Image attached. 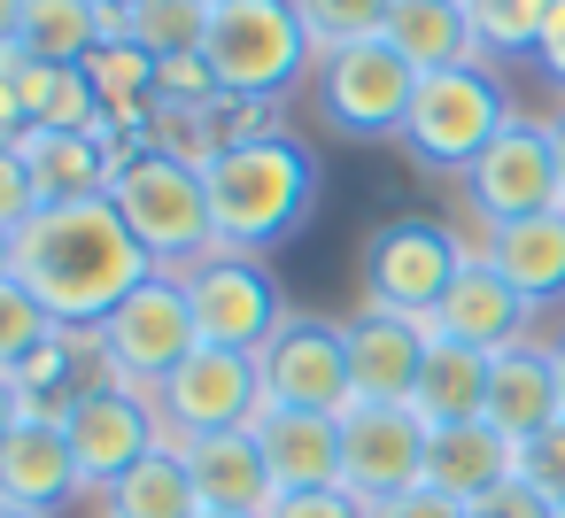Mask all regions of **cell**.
I'll use <instances>...</instances> for the list:
<instances>
[{"label":"cell","instance_id":"4","mask_svg":"<svg viewBox=\"0 0 565 518\" xmlns=\"http://www.w3.org/2000/svg\"><path fill=\"white\" fill-rule=\"evenodd\" d=\"M511 125V109H503V86L480 71V63H457V71H426L418 78V94H411V117H403V148L426 163V171H472L488 148H495V132Z\"/></svg>","mask_w":565,"mask_h":518},{"label":"cell","instance_id":"44","mask_svg":"<svg viewBox=\"0 0 565 518\" xmlns=\"http://www.w3.org/2000/svg\"><path fill=\"white\" fill-rule=\"evenodd\" d=\"M550 148H557V179H565V109L550 117Z\"/></svg>","mask_w":565,"mask_h":518},{"label":"cell","instance_id":"37","mask_svg":"<svg viewBox=\"0 0 565 518\" xmlns=\"http://www.w3.org/2000/svg\"><path fill=\"white\" fill-rule=\"evenodd\" d=\"M264 518H372V503L349 487H310V495H279Z\"/></svg>","mask_w":565,"mask_h":518},{"label":"cell","instance_id":"12","mask_svg":"<svg viewBox=\"0 0 565 518\" xmlns=\"http://www.w3.org/2000/svg\"><path fill=\"white\" fill-rule=\"evenodd\" d=\"M465 209L480 225H519V217H542V209H565V179H557V148H550V125H526L511 117L495 132V148L465 171Z\"/></svg>","mask_w":565,"mask_h":518},{"label":"cell","instance_id":"19","mask_svg":"<svg viewBox=\"0 0 565 518\" xmlns=\"http://www.w3.org/2000/svg\"><path fill=\"white\" fill-rule=\"evenodd\" d=\"M78 487H86V479H78V456H71V433H63V425L24 418L9 441H0V503L55 518Z\"/></svg>","mask_w":565,"mask_h":518},{"label":"cell","instance_id":"11","mask_svg":"<svg viewBox=\"0 0 565 518\" xmlns=\"http://www.w3.org/2000/svg\"><path fill=\"white\" fill-rule=\"evenodd\" d=\"M63 433H71L78 479L102 487V495H109L140 456L171 449V441H163V418H156V395H148V387H125V379H86L78 402H71V418H63Z\"/></svg>","mask_w":565,"mask_h":518},{"label":"cell","instance_id":"43","mask_svg":"<svg viewBox=\"0 0 565 518\" xmlns=\"http://www.w3.org/2000/svg\"><path fill=\"white\" fill-rule=\"evenodd\" d=\"M17 425H24V402H17V387H9V379H0V441H9Z\"/></svg>","mask_w":565,"mask_h":518},{"label":"cell","instance_id":"22","mask_svg":"<svg viewBox=\"0 0 565 518\" xmlns=\"http://www.w3.org/2000/svg\"><path fill=\"white\" fill-rule=\"evenodd\" d=\"M534 310L565 294V209H542V217H519V225H488V248H480Z\"/></svg>","mask_w":565,"mask_h":518},{"label":"cell","instance_id":"42","mask_svg":"<svg viewBox=\"0 0 565 518\" xmlns=\"http://www.w3.org/2000/svg\"><path fill=\"white\" fill-rule=\"evenodd\" d=\"M24 17H32V0H0V47L24 40Z\"/></svg>","mask_w":565,"mask_h":518},{"label":"cell","instance_id":"30","mask_svg":"<svg viewBox=\"0 0 565 518\" xmlns=\"http://www.w3.org/2000/svg\"><path fill=\"white\" fill-rule=\"evenodd\" d=\"M210 17H217V9H202V0H132V9H125V40L148 47L156 63L202 55V47H210Z\"/></svg>","mask_w":565,"mask_h":518},{"label":"cell","instance_id":"46","mask_svg":"<svg viewBox=\"0 0 565 518\" xmlns=\"http://www.w3.org/2000/svg\"><path fill=\"white\" fill-rule=\"evenodd\" d=\"M94 9H109V17H125V9H132V0H94Z\"/></svg>","mask_w":565,"mask_h":518},{"label":"cell","instance_id":"51","mask_svg":"<svg viewBox=\"0 0 565 518\" xmlns=\"http://www.w3.org/2000/svg\"><path fill=\"white\" fill-rule=\"evenodd\" d=\"M550 518H565V503H557V510H550Z\"/></svg>","mask_w":565,"mask_h":518},{"label":"cell","instance_id":"36","mask_svg":"<svg viewBox=\"0 0 565 518\" xmlns=\"http://www.w3.org/2000/svg\"><path fill=\"white\" fill-rule=\"evenodd\" d=\"M47 202H40V186H32V163H24V148H0V233H24L32 217H40Z\"/></svg>","mask_w":565,"mask_h":518},{"label":"cell","instance_id":"27","mask_svg":"<svg viewBox=\"0 0 565 518\" xmlns=\"http://www.w3.org/2000/svg\"><path fill=\"white\" fill-rule=\"evenodd\" d=\"M86 78H94V101H102V117H117V125H148V109H156V55L148 47H132V40H102L94 55H86Z\"/></svg>","mask_w":565,"mask_h":518},{"label":"cell","instance_id":"23","mask_svg":"<svg viewBox=\"0 0 565 518\" xmlns=\"http://www.w3.org/2000/svg\"><path fill=\"white\" fill-rule=\"evenodd\" d=\"M418 78L426 71H457V63H480V40H472V17L465 0H395V17L380 32Z\"/></svg>","mask_w":565,"mask_h":518},{"label":"cell","instance_id":"17","mask_svg":"<svg viewBox=\"0 0 565 518\" xmlns=\"http://www.w3.org/2000/svg\"><path fill=\"white\" fill-rule=\"evenodd\" d=\"M341 333H349V387H356V402H411L434 333H418L411 317L372 310V302H364V317H349Z\"/></svg>","mask_w":565,"mask_h":518},{"label":"cell","instance_id":"18","mask_svg":"<svg viewBox=\"0 0 565 518\" xmlns=\"http://www.w3.org/2000/svg\"><path fill=\"white\" fill-rule=\"evenodd\" d=\"M186 472H194L202 510L264 518V510L279 503V479H271V464H264L256 425H233V433H202V441H186Z\"/></svg>","mask_w":565,"mask_h":518},{"label":"cell","instance_id":"9","mask_svg":"<svg viewBox=\"0 0 565 518\" xmlns=\"http://www.w3.org/2000/svg\"><path fill=\"white\" fill-rule=\"evenodd\" d=\"M310 78H318V117H326L341 140H387V132H403L411 94H418V71H411L387 40L326 47Z\"/></svg>","mask_w":565,"mask_h":518},{"label":"cell","instance_id":"14","mask_svg":"<svg viewBox=\"0 0 565 518\" xmlns=\"http://www.w3.org/2000/svg\"><path fill=\"white\" fill-rule=\"evenodd\" d=\"M341 449H349V495L364 503H387L426 479V418L411 402H349Z\"/></svg>","mask_w":565,"mask_h":518},{"label":"cell","instance_id":"50","mask_svg":"<svg viewBox=\"0 0 565 518\" xmlns=\"http://www.w3.org/2000/svg\"><path fill=\"white\" fill-rule=\"evenodd\" d=\"M202 9H233V0H202Z\"/></svg>","mask_w":565,"mask_h":518},{"label":"cell","instance_id":"49","mask_svg":"<svg viewBox=\"0 0 565 518\" xmlns=\"http://www.w3.org/2000/svg\"><path fill=\"white\" fill-rule=\"evenodd\" d=\"M202 518H241V510H202Z\"/></svg>","mask_w":565,"mask_h":518},{"label":"cell","instance_id":"39","mask_svg":"<svg viewBox=\"0 0 565 518\" xmlns=\"http://www.w3.org/2000/svg\"><path fill=\"white\" fill-rule=\"evenodd\" d=\"M372 518H465V503H449V495H434V487L418 479V487H403V495L372 503Z\"/></svg>","mask_w":565,"mask_h":518},{"label":"cell","instance_id":"33","mask_svg":"<svg viewBox=\"0 0 565 518\" xmlns=\"http://www.w3.org/2000/svg\"><path fill=\"white\" fill-rule=\"evenodd\" d=\"M295 9H302V24H310V40L326 55V47H349V40H380L395 0H295Z\"/></svg>","mask_w":565,"mask_h":518},{"label":"cell","instance_id":"28","mask_svg":"<svg viewBox=\"0 0 565 518\" xmlns=\"http://www.w3.org/2000/svg\"><path fill=\"white\" fill-rule=\"evenodd\" d=\"M17 94H24V109H32L40 132H94L102 125V101H94L86 63H24Z\"/></svg>","mask_w":565,"mask_h":518},{"label":"cell","instance_id":"1","mask_svg":"<svg viewBox=\"0 0 565 518\" xmlns=\"http://www.w3.org/2000/svg\"><path fill=\"white\" fill-rule=\"evenodd\" d=\"M9 271L47 302L63 333H94L132 287L156 279V256L132 240L117 202H55L9 240Z\"/></svg>","mask_w":565,"mask_h":518},{"label":"cell","instance_id":"47","mask_svg":"<svg viewBox=\"0 0 565 518\" xmlns=\"http://www.w3.org/2000/svg\"><path fill=\"white\" fill-rule=\"evenodd\" d=\"M0 518H40V510H17V503H0Z\"/></svg>","mask_w":565,"mask_h":518},{"label":"cell","instance_id":"32","mask_svg":"<svg viewBox=\"0 0 565 518\" xmlns=\"http://www.w3.org/2000/svg\"><path fill=\"white\" fill-rule=\"evenodd\" d=\"M47 333H63V325L47 317V302H40L17 271H0V379H9V371H17Z\"/></svg>","mask_w":565,"mask_h":518},{"label":"cell","instance_id":"16","mask_svg":"<svg viewBox=\"0 0 565 518\" xmlns=\"http://www.w3.org/2000/svg\"><path fill=\"white\" fill-rule=\"evenodd\" d=\"M264 464L279 479V495H310V487H349V449H341V418L326 410H271L256 418Z\"/></svg>","mask_w":565,"mask_h":518},{"label":"cell","instance_id":"21","mask_svg":"<svg viewBox=\"0 0 565 518\" xmlns=\"http://www.w3.org/2000/svg\"><path fill=\"white\" fill-rule=\"evenodd\" d=\"M557 418H565V410H557V364H550V348L519 341V348L488 356V425H495L511 449H526V441L550 433Z\"/></svg>","mask_w":565,"mask_h":518},{"label":"cell","instance_id":"34","mask_svg":"<svg viewBox=\"0 0 565 518\" xmlns=\"http://www.w3.org/2000/svg\"><path fill=\"white\" fill-rule=\"evenodd\" d=\"M210 132H217V148H248V140H279V101H248V94H217V101H210Z\"/></svg>","mask_w":565,"mask_h":518},{"label":"cell","instance_id":"45","mask_svg":"<svg viewBox=\"0 0 565 518\" xmlns=\"http://www.w3.org/2000/svg\"><path fill=\"white\" fill-rule=\"evenodd\" d=\"M550 364H557V410H565V333L550 341Z\"/></svg>","mask_w":565,"mask_h":518},{"label":"cell","instance_id":"7","mask_svg":"<svg viewBox=\"0 0 565 518\" xmlns=\"http://www.w3.org/2000/svg\"><path fill=\"white\" fill-rule=\"evenodd\" d=\"M117 217L132 225V240L156 256V271H186L217 248V217H210V186L202 171L171 163V155H140L125 179H117Z\"/></svg>","mask_w":565,"mask_h":518},{"label":"cell","instance_id":"38","mask_svg":"<svg viewBox=\"0 0 565 518\" xmlns=\"http://www.w3.org/2000/svg\"><path fill=\"white\" fill-rule=\"evenodd\" d=\"M465 518H550V503H542L526 479H503V487H495V495H480Z\"/></svg>","mask_w":565,"mask_h":518},{"label":"cell","instance_id":"48","mask_svg":"<svg viewBox=\"0 0 565 518\" xmlns=\"http://www.w3.org/2000/svg\"><path fill=\"white\" fill-rule=\"evenodd\" d=\"M0 271H9V233H0Z\"/></svg>","mask_w":565,"mask_h":518},{"label":"cell","instance_id":"29","mask_svg":"<svg viewBox=\"0 0 565 518\" xmlns=\"http://www.w3.org/2000/svg\"><path fill=\"white\" fill-rule=\"evenodd\" d=\"M102 40H109V17L94 0H32V17H24V55L32 63H86Z\"/></svg>","mask_w":565,"mask_h":518},{"label":"cell","instance_id":"13","mask_svg":"<svg viewBox=\"0 0 565 518\" xmlns=\"http://www.w3.org/2000/svg\"><path fill=\"white\" fill-rule=\"evenodd\" d=\"M256 371H264V402L271 410H326V418H341L356 402V387H349V333L333 317H287L271 333V348L256 356Z\"/></svg>","mask_w":565,"mask_h":518},{"label":"cell","instance_id":"31","mask_svg":"<svg viewBox=\"0 0 565 518\" xmlns=\"http://www.w3.org/2000/svg\"><path fill=\"white\" fill-rule=\"evenodd\" d=\"M550 9H557V0H465L480 55H534V47H542Z\"/></svg>","mask_w":565,"mask_h":518},{"label":"cell","instance_id":"41","mask_svg":"<svg viewBox=\"0 0 565 518\" xmlns=\"http://www.w3.org/2000/svg\"><path fill=\"white\" fill-rule=\"evenodd\" d=\"M534 55H542V71L565 86V0L550 9V24H542V47H534Z\"/></svg>","mask_w":565,"mask_h":518},{"label":"cell","instance_id":"26","mask_svg":"<svg viewBox=\"0 0 565 518\" xmlns=\"http://www.w3.org/2000/svg\"><path fill=\"white\" fill-rule=\"evenodd\" d=\"M109 518H202V495H194L186 449H156V456H140V464L109 487Z\"/></svg>","mask_w":565,"mask_h":518},{"label":"cell","instance_id":"2","mask_svg":"<svg viewBox=\"0 0 565 518\" xmlns=\"http://www.w3.org/2000/svg\"><path fill=\"white\" fill-rule=\"evenodd\" d=\"M210 186V217H217V248L264 256L279 240H295L318 209V155L302 140H248V148H217V163L202 171Z\"/></svg>","mask_w":565,"mask_h":518},{"label":"cell","instance_id":"15","mask_svg":"<svg viewBox=\"0 0 565 518\" xmlns=\"http://www.w3.org/2000/svg\"><path fill=\"white\" fill-rule=\"evenodd\" d=\"M526 317H534V302H526L488 256H472V263L457 271V287L441 294L434 333H441V341H465V348H480V356H503V348L526 341Z\"/></svg>","mask_w":565,"mask_h":518},{"label":"cell","instance_id":"24","mask_svg":"<svg viewBox=\"0 0 565 518\" xmlns=\"http://www.w3.org/2000/svg\"><path fill=\"white\" fill-rule=\"evenodd\" d=\"M411 410L426 425H472V418H488V356L434 333L426 364H418V387H411Z\"/></svg>","mask_w":565,"mask_h":518},{"label":"cell","instance_id":"3","mask_svg":"<svg viewBox=\"0 0 565 518\" xmlns=\"http://www.w3.org/2000/svg\"><path fill=\"white\" fill-rule=\"evenodd\" d=\"M210 71L225 94H248V101H279L310 63H318V40L302 24L295 0H233V9L210 17Z\"/></svg>","mask_w":565,"mask_h":518},{"label":"cell","instance_id":"25","mask_svg":"<svg viewBox=\"0 0 565 518\" xmlns=\"http://www.w3.org/2000/svg\"><path fill=\"white\" fill-rule=\"evenodd\" d=\"M17 148H24L32 186H40L47 209H55V202H109V155H102L94 132H40V125H32Z\"/></svg>","mask_w":565,"mask_h":518},{"label":"cell","instance_id":"5","mask_svg":"<svg viewBox=\"0 0 565 518\" xmlns=\"http://www.w3.org/2000/svg\"><path fill=\"white\" fill-rule=\"evenodd\" d=\"M194 348H202V325L186 310L179 271H156L94 325V364H102V379H125V387H163Z\"/></svg>","mask_w":565,"mask_h":518},{"label":"cell","instance_id":"10","mask_svg":"<svg viewBox=\"0 0 565 518\" xmlns=\"http://www.w3.org/2000/svg\"><path fill=\"white\" fill-rule=\"evenodd\" d=\"M148 395H156V418H163V441H171V449L264 418V371H256V356L210 348V341H202L163 387H148Z\"/></svg>","mask_w":565,"mask_h":518},{"label":"cell","instance_id":"6","mask_svg":"<svg viewBox=\"0 0 565 518\" xmlns=\"http://www.w3.org/2000/svg\"><path fill=\"white\" fill-rule=\"evenodd\" d=\"M465 263H472V248L441 217H395L364 240V302L434 333V310H441V294L457 287Z\"/></svg>","mask_w":565,"mask_h":518},{"label":"cell","instance_id":"35","mask_svg":"<svg viewBox=\"0 0 565 518\" xmlns=\"http://www.w3.org/2000/svg\"><path fill=\"white\" fill-rule=\"evenodd\" d=\"M519 479H526V487H534V495H542L550 510L565 503V418H557L550 433H534V441L519 449Z\"/></svg>","mask_w":565,"mask_h":518},{"label":"cell","instance_id":"8","mask_svg":"<svg viewBox=\"0 0 565 518\" xmlns=\"http://www.w3.org/2000/svg\"><path fill=\"white\" fill-rule=\"evenodd\" d=\"M186 287V310L202 325L210 348H241V356H264L271 333L287 325V294L279 279L264 271V256H241V248H210L202 263L179 271Z\"/></svg>","mask_w":565,"mask_h":518},{"label":"cell","instance_id":"40","mask_svg":"<svg viewBox=\"0 0 565 518\" xmlns=\"http://www.w3.org/2000/svg\"><path fill=\"white\" fill-rule=\"evenodd\" d=\"M32 132V109H24V94H17V78H0V148H17Z\"/></svg>","mask_w":565,"mask_h":518},{"label":"cell","instance_id":"20","mask_svg":"<svg viewBox=\"0 0 565 518\" xmlns=\"http://www.w3.org/2000/svg\"><path fill=\"white\" fill-rule=\"evenodd\" d=\"M503 479H519V449L488 418H472V425H426V487L434 495H449V503L472 510Z\"/></svg>","mask_w":565,"mask_h":518}]
</instances>
